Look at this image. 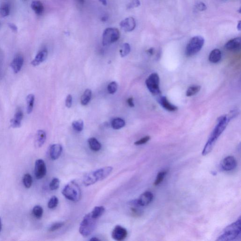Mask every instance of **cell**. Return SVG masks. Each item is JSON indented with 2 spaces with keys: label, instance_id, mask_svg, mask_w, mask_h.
I'll return each mask as SVG.
<instances>
[{
  "label": "cell",
  "instance_id": "obj_23",
  "mask_svg": "<svg viewBox=\"0 0 241 241\" xmlns=\"http://www.w3.org/2000/svg\"><path fill=\"white\" fill-rule=\"evenodd\" d=\"M31 8L37 15H41L44 12L45 8L43 4L39 1H34L31 5Z\"/></svg>",
  "mask_w": 241,
  "mask_h": 241
},
{
  "label": "cell",
  "instance_id": "obj_37",
  "mask_svg": "<svg viewBox=\"0 0 241 241\" xmlns=\"http://www.w3.org/2000/svg\"><path fill=\"white\" fill-rule=\"evenodd\" d=\"M166 174V172L165 171H162L159 173L154 182V186H158L161 183V182L164 180Z\"/></svg>",
  "mask_w": 241,
  "mask_h": 241
},
{
  "label": "cell",
  "instance_id": "obj_17",
  "mask_svg": "<svg viewBox=\"0 0 241 241\" xmlns=\"http://www.w3.org/2000/svg\"><path fill=\"white\" fill-rule=\"evenodd\" d=\"M62 150V146L60 144H55L52 145L49 148V154L52 159L53 160L58 159L60 156Z\"/></svg>",
  "mask_w": 241,
  "mask_h": 241
},
{
  "label": "cell",
  "instance_id": "obj_5",
  "mask_svg": "<svg viewBox=\"0 0 241 241\" xmlns=\"http://www.w3.org/2000/svg\"><path fill=\"white\" fill-rule=\"evenodd\" d=\"M98 220V219L92 216L91 212L86 214L80 224L79 230L80 234L85 237L89 236L95 230Z\"/></svg>",
  "mask_w": 241,
  "mask_h": 241
},
{
  "label": "cell",
  "instance_id": "obj_48",
  "mask_svg": "<svg viewBox=\"0 0 241 241\" xmlns=\"http://www.w3.org/2000/svg\"><path fill=\"white\" fill-rule=\"evenodd\" d=\"M99 1L100 2L102 3V4H103L104 5H107V0H99Z\"/></svg>",
  "mask_w": 241,
  "mask_h": 241
},
{
  "label": "cell",
  "instance_id": "obj_39",
  "mask_svg": "<svg viewBox=\"0 0 241 241\" xmlns=\"http://www.w3.org/2000/svg\"><path fill=\"white\" fill-rule=\"evenodd\" d=\"M64 225V222H56V223H54L49 227V232H54V231H56V230L61 228Z\"/></svg>",
  "mask_w": 241,
  "mask_h": 241
},
{
  "label": "cell",
  "instance_id": "obj_26",
  "mask_svg": "<svg viewBox=\"0 0 241 241\" xmlns=\"http://www.w3.org/2000/svg\"><path fill=\"white\" fill-rule=\"evenodd\" d=\"M125 125L124 120L121 118H115L111 122V126L115 130H119L122 128Z\"/></svg>",
  "mask_w": 241,
  "mask_h": 241
},
{
  "label": "cell",
  "instance_id": "obj_42",
  "mask_svg": "<svg viewBox=\"0 0 241 241\" xmlns=\"http://www.w3.org/2000/svg\"><path fill=\"white\" fill-rule=\"evenodd\" d=\"M72 101H73V98L72 95L69 94L67 96L66 99V106L68 108H70L72 107Z\"/></svg>",
  "mask_w": 241,
  "mask_h": 241
},
{
  "label": "cell",
  "instance_id": "obj_31",
  "mask_svg": "<svg viewBox=\"0 0 241 241\" xmlns=\"http://www.w3.org/2000/svg\"><path fill=\"white\" fill-rule=\"evenodd\" d=\"M33 216L37 219H40L42 217L44 210L42 207L40 205L34 206L33 209Z\"/></svg>",
  "mask_w": 241,
  "mask_h": 241
},
{
  "label": "cell",
  "instance_id": "obj_24",
  "mask_svg": "<svg viewBox=\"0 0 241 241\" xmlns=\"http://www.w3.org/2000/svg\"><path fill=\"white\" fill-rule=\"evenodd\" d=\"M89 146L92 150L99 151L101 148V145L95 138H91L88 139Z\"/></svg>",
  "mask_w": 241,
  "mask_h": 241
},
{
  "label": "cell",
  "instance_id": "obj_44",
  "mask_svg": "<svg viewBox=\"0 0 241 241\" xmlns=\"http://www.w3.org/2000/svg\"><path fill=\"white\" fill-rule=\"evenodd\" d=\"M9 27L10 28V29L14 32V33H17L18 30V28L16 25L12 23H9L8 24Z\"/></svg>",
  "mask_w": 241,
  "mask_h": 241
},
{
  "label": "cell",
  "instance_id": "obj_6",
  "mask_svg": "<svg viewBox=\"0 0 241 241\" xmlns=\"http://www.w3.org/2000/svg\"><path fill=\"white\" fill-rule=\"evenodd\" d=\"M204 44V39L201 36H196L191 39L187 45L186 54L191 56L197 53L200 51Z\"/></svg>",
  "mask_w": 241,
  "mask_h": 241
},
{
  "label": "cell",
  "instance_id": "obj_30",
  "mask_svg": "<svg viewBox=\"0 0 241 241\" xmlns=\"http://www.w3.org/2000/svg\"><path fill=\"white\" fill-rule=\"evenodd\" d=\"M201 90V86L199 85H194L188 88L186 92V95L188 97L194 96L198 92Z\"/></svg>",
  "mask_w": 241,
  "mask_h": 241
},
{
  "label": "cell",
  "instance_id": "obj_15",
  "mask_svg": "<svg viewBox=\"0 0 241 241\" xmlns=\"http://www.w3.org/2000/svg\"><path fill=\"white\" fill-rule=\"evenodd\" d=\"M153 197V195L151 192L146 191L140 195L138 201L142 207H144L150 204L152 201Z\"/></svg>",
  "mask_w": 241,
  "mask_h": 241
},
{
  "label": "cell",
  "instance_id": "obj_27",
  "mask_svg": "<svg viewBox=\"0 0 241 241\" xmlns=\"http://www.w3.org/2000/svg\"><path fill=\"white\" fill-rule=\"evenodd\" d=\"M105 211V208L103 206H98L94 207L91 213L92 216L95 219H99L101 217Z\"/></svg>",
  "mask_w": 241,
  "mask_h": 241
},
{
  "label": "cell",
  "instance_id": "obj_11",
  "mask_svg": "<svg viewBox=\"0 0 241 241\" xmlns=\"http://www.w3.org/2000/svg\"><path fill=\"white\" fill-rule=\"evenodd\" d=\"M127 235L128 232L127 230L119 225L116 226L112 231V238L116 241H123L127 237Z\"/></svg>",
  "mask_w": 241,
  "mask_h": 241
},
{
  "label": "cell",
  "instance_id": "obj_34",
  "mask_svg": "<svg viewBox=\"0 0 241 241\" xmlns=\"http://www.w3.org/2000/svg\"><path fill=\"white\" fill-rule=\"evenodd\" d=\"M84 122L81 119L75 121L72 123V127L73 129L77 132L82 131L84 129Z\"/></svg>",
  "mask_w": 241,
  "mask_h": 241
},
{
  "label": "cell",
  "instance_id": "obj_46",
  "mask_svg": "<svg viewBox=\"0 0 241 241\" xmlns=\"http://www.w3.org/2000/svg\"><path fill=\"white\" fill-rule=\"evenodd\" d=\"M147 52L149 54L153 55L154 54V49L152 48L148 49L147 51Z\"/></svg>",
  "mask_w": 241,
  "mask_h": 241
},
{
  "label": "cell",
  "instance_id": "obj_43",
  "mask_svg": "<svg viewBox=\"0 0 241 241\" xmlns=\"http://www.w3.org/2000/svg\"><path fill=\"white\" fill-rule=\"evenodd\" d=\"M196 7L198 10H200V11H204V10H206L207 9L206 5L204 2H199L197 3Z\"/></svg>",
  "mask_w": 241,
  "mask_h": 241
},
{
  "label": "cell",
  "instance_id": "obj_49",
  "mask_svg": "<svg viewBox=\"0 0 241 241\" xmlns=\"http://www.w3.org/2000/svg\"><path fill=\"white\" fill-rule=\"evenodd\" d=\"M100 239H98V238H96V237H92L91 239H90V241H100Z\"/></svg>",
  "mask_w": 241,
  "mask_h": 241
},
{
  "label": "cell",
  "instance_id": "obj_51",
  "mask_svg": "<svg viewBox=\"0 0 241 241\" xmlns=\"http://www.w3.org/2000/svg\"><path fill=\"white\" fill-rule=\"evenodd\" d=\"M78 2L81 4H84V3L85 0H77Z\"/></svg>",
  "mask_w": 241,
  "mask_h": 241
},
{
  "label": "cell",
  "instance_id": "obj_1",
  "mask_svg": "<svg viewBox=\"0 0 241 241\" xmlns=\"http://www.w3.org/2000/svg\"><path fill=\"white\" fill-rule=\"evenodd\" d=\"M230 120V118L227 115H223L218 118L217 125L211 133L202 152L203 155H207L212 151L217 139L225 130Z\"/></svg>",
  "mask_w": 241,
  "mask_h": 241
},
{
  "label": "cell",
  "instance_id": "obj_45",
  "mask_svg": "<svg viewBox=\"0 0 241 241\" xmlns=\"http://www.w3.org/2000/svg\"><path fill=\"white\" fill-rule=\"evenodd\" d=\"M127 103L129 106L131 107H134V103L133 102V99L132 98H129L127 99Z\"/></svg>",
  "mask_w": 241,
  "mask_h": 241
},
{
  "label": "cell",
  "instance_id": "obj_18",
  "mask_svg": "<svg viewBox=\"0 0 241 241\" xmlns=\"http://www.w3.org/2000/svg\"><path fill=\"white\" fill-rule=\"evenodd\" d=\"M158 102L164 109L170 112H174L178 110V107L176 106L173 105L169 101L166 97L161 96L158 98Z\"/></svg>",
  "mask_w": 241,
  "mask_h": 241
},
{
  "label": "cell",
  "instance_id": "obj_21",
  "mask_svg": "<svg viewBox=\"0 0 241 241\" xmlns=\"http://www.w3.org/2000/svg\"><path fill=\"white\" fill-rule=\"evenodd\" d=\"M46 139V133L45 130H40L37 132L35 137V146L41 147L44 145Z\"/></svg>",
  "mask_w": 241,
  "mask_h": 241
},
{
  "label": "cell",
  "instance_id": "obj_20",
  "mask_svg": "<svg viewBox=\"0 0 241 241\" xmlns=\"http://www.w3.org/2000/svg\"><path fill=\"white\" fill-rule=\"evenodd\" d=\"M23 117V114L22 111L20 108L17 110L15 114L14 115V118L10 121L11 126L14 128H19L21 126V121Z\"/></svg>",
  "mask_w": 241,
  "mask_h": 241
},
{
  "label": "cell",
  "instance_id": "obj_41",
  "mask_svg": "<svg viewBox=\"0 0 241 241\" xmlns=\"http://www.w3.org/2000/svg\"><path fill=\"white\" fill-rule=\"evenodd\" d=\"M150 136H146L141 138L139 140L136 141L134 143V144L137 146L145 144L147 143L150 140Z\"/></svg>",
  "mask_w": 241,
  "mask_h": 241
},
{
  "label": "cell",
  "instance_id": "obj_2",
  "mask_svg": "<svg viewBox=\"0 0 241 241\" xmlns=\"http://www.w3.org/2000/svg\"><path fill=\"white\" fill-rule=\"evenodd\" d=\"M113 169L112 167H105L88 173L84 177L83 183L86 187L93 185L97 182L107 178L112 173Z\"/></svg>",
  "mask_w": 241,
  "mask_h": 241
},
{
  "label": "cell",
  "instance_id": "obj_12",
  "mask_svg": "<svg viewBox=\"0 0 241 241\" xmlns=\"http://www.w3.org/2000/svg\"><path fill=\"white\" fill-rule=\"evenodd\" d=\"M120 25L122 29L127 32H130L135 29L136 22L133 17H128L122 20L120 22Z\"/></svg>",
  "mask_w": 241,
  "mask_h": 241
},
{
  "label": "cell",
  "instance_id": "obj_25",
  "mask_svg": "<svg viewBox=\"0 0 241 241\" xmlns=\"http://www.w3.org/2000/svg\"><path fill=\"white\" fill-rule=\"evenodd\" d=\"M92 96L91 91L90 89H86L84 92L81 99V104L83 106H86L90 102Z\"/></svg>",
  "mask_w": 241,
  "mask_h": 241
},
{
  "label": "cell",
  "instance_id": "obj_22",
  "mask_svg": "<svg viewBox=\"0 0 241 241\" xmlns=\"http://www.w3.org/2000/svg\"><path fill=\"white\" fill-rule=\"evenodd\" d=\"M221 51L218 49H213L210 53L209 56V60L211 63H217L220 61L221 59Z\"/></svg>",
  "mask_w": 241,
  "mask_h": 241
},
{
  "label": "cell",
  "instance_id": "obj_4",
  "mask_svg": "<svg viewBox=\"0 0 241 241\" xmlns=\"http://www.w3.org/2000/svg\"><path fill=\"white\" fill-rule=\"evenodd\" d=\"M62 194L70 201L76 202L80 200L82 192L79 185L75 181H71L64 187Z\"/></svg>",
  "mask_w": 241,
  "mask_h": 241
},
{
  "label": "cell",
  "instance_id": "obj_38",
  "mask_svg": "<svg viewBox=\"0 0 241 241\" xmlns=\"http://www.w3.org/2000/svg\"><path fill=\"white\" fill-rule=\"evenodd\" d=\"M118 88V85L115 82L110 83L107 86V91L110 94H113L115 93Z\"/></svg>",
  "mask_w": 241,
  "mask_h": 241
},
{
  "label": "cell",
  "instance_id": "obj_28",
  "mask_svg": "<svg viewBox=\"0 0 241 241\" xmlns=\"http://www.w3.org/2000/svg\"><path fill=\"white\" fill-rule=\"evenodd\" d=\"M34 99L35 98L33 94H29L27 96L26 102H27V112L28 114H30L33 110Z\"/></svg>",
  "mask_w": 241,
  "mask_h": 241
},
{
  "label": "cell",
  "instance_id": "obj_35",
  "mask_svg": "<svg viewBox=\"0 0 241 241\" xmlns=\"http://www.w3.org/2000/svg\"><path fill=\"white\" fill-rule=\"evenodd\" d=\"M58 204H59V199L58 197L56 196H53L49 199L48 203V207L49 209H54L58 206Z\"/></svg>",
  "mask_w": 241,
  "mask_h": 241
},
{
  "label": "cell",
  "instance_id": "obj_40",
  "mask_svg": "<svg viewBox=\"0 0 241 241\" xmlns=\"http://www.w3.org/2000/svg\"><path fill=\"white\" fill-rule=\"evenodd\" d=\"M140 2L139 0H132L130 3L127 5V8L128 9L137 8L140 6Z\"/></svg>",
  "mask_w": 241,
  "mask_h": 241
},
{
  "label": "cell",
  "instance_id": "obj_16",
  "mask_svg": "<svg viewBox=\"0 0 241 241\" xmlns=\"http://www.w3.org/2000/svg\"><path fill=\"white\" fill-rule=\"evenodd\" d=\"M241 38L232 39L226 43L225 48L228 51H237L241 48Z\"/></svg>",
  "mask_w": 241,
  "mask_h": 241
},
{
  "label": "cell",
  "instance_id": "obj_29",
  "mask_svg": "<svg viewBox=\"0 0 241 241\" xmlns=\"http://www.w3.org/2000/svg\"><path fill=\"white\" fill-rule=\"evenodd\" d=\"M10 11V6L8 3L4 2L0 6V15L2 17H6L9 15Z\"/></svg>",
  "mask_w": 241,
  "mask_h": 241
},
{
  "label": "cell",
  "instance_id": "obj_36",
  "mask_svg": "<svg viewBox=\"0 0 241 241\" xmlns=\"http://www.w3.org/2000/svg\"><path fill=\"white\" fill-rule=\"evenodd\" d=\"M60 185V180L58 178H53L49 183V189L51 190H56L59 189Z\"/></svg>",
  "mask_w": 241,
  "mask_h": 241
},
{
  "label": "cell",
  "instance_id": "obj_50",
  "mask_svg": "<svg viewBox=\"0 0 241 241\" xmlns=\"http://www.w3.org/2000/svg\"><path fill=\"white\" fill-rule=\"evenodd\" d=\"M2 229V222L1 218L0 217V233L1 232Z\"/></svg>",
  "mask_w": 241,
  "mask_h": 241
},
{
  "label": "cell",
  "instance_id": "obj_33",
  "mask_svg": "<svg viewBox=\"0 0 241 241\" xmlns=\"http://www.w3.org/2000/svg\"><path fill=\"white\" fill-rule=\"evenodd\" d=\"M130 52V46L128 43H124L122 46L120 50V53L122 57L128 55Z\"/></svg>",
  "mask_w": 241,
  "mask_h": 241
},
{
  "label": "cell",
  "instance_id": "obj_47",
  "mask_svg": "<svg viewBox=\"0 0 241 241\" xmlns=\"http://www.w3.org/2000/svg\"><path fill=\"white\" fill-rule=\"evenodd\" d=\"M237 29L239 31H241V21H239L238 24L237 25Z\"/></svg>",
  "mask_w": 241,
  "mask_h": 241
},
{
  "label": "cell",
  "instance_id": "obj_10",
  "mask_svg": "<svg viewBox=\"0 0 241 241\" xmlns=\"http://www.w3.org/2000/svg\"><path fill=\"white\" fill-rule=\"evenodd\" d=\"M237 166V162L234 157L232 156H228L226 157L222 161L221 163V169L223 171H232L236 168Z\"/></svg>",
  "mask_w": 241,
  "mask_h": 241
},
{
  "label": "cell",
  "instance_id": "obj_13",
  "mask_svg": "<svg viewBox=\"0 0 241 241\" xmlns=\"http://www.w3.org/2000/svg\"><path fill=\"white\" fill-rule=\"evenodd\" d=\"M24 63L23 56L21 55L18 54L15 56L11 62L10 66L14 73H18L22 68Z\"/></svg>",
  "mask_w": 241,
  "mask_h": 241
},
{
  "label": "cell",
  "instance_id": "obj_19",
  "mask_svg": "<svg viewBox=\"0 0 241 241\" xmlns=\"http://www.w3.org/2000/svg\"><path fill=\"white\" fill-rule=\"evenodd\" d=\"M48 56V51L46 49H43L40 51L35 56L34 60L32 61L31 64L33 66H38L46 60Z\"/></svg>",
  "mask_w": 241,
  "mask_h": 241
},
{
  "label": "cell",
  "instance_id": "obj_8",
  "mask_svg": "<svg viewBox=\"0 0 241 241\" xmlns=\"http://www.w3.org/2000/svg\"><path fill=\"white\" fill-rule=\"evenodd\" d=\"M120 35V32L117 28H106L102 35V44L104 46H107L113 44L119 39Z\"/></svg>",
  "mask_w": 241,
  "mask_h": 241
},
{
  "label": "cell",
  "instance_id": "obj_9",
  "mask_svg": "<svg viewBox=\"0 0 241 241\" xmlns=\"http://www.w3.org/2000/svg\"><path fill=\"white\" fill-rule=\"evenodd\" d=\"M47 169L45 163L42 159L36 161L34 167L35 176L37 180H41L45 177L46 174Z\"/></svg>",
  "mask_w": 241,
  "mask_h": 241
},
{
  "label": "cell",
  "instance_id": "obj_3",
  "mask_svg": "<svg viewBox=\"0 0 241 241\" xmlns=\"http://www.w3.org/2000/svg\"><path fill=\"white\" fill-rule=\"evenodd\" d=\"M241 219L227 226L218 237L217 241H234L241 236Z\"/></svg>",
  "mask_w": 241,
  "mask_h": 241
},
{
  "label": "cell",
  "instance_id": "obj_32",
  "mask_svg": "<svg viewBox=\"0 0 241 241\" xmlns=\"http://www.w3.org/2000/svg\"><path fill=\"white\" fill-rule=\"evenodd\" d=\"M23 183L25 188L29 189L31 187L33 183V179L30 174H25L23 178Z\"/></svg>",
  "mask_w": 241,
  "mask_h": 241
},
{
  "label": "cell",
  "instance_id": "obj_7",
  "mask_svg": "<svg viewBox=\"0 0 241 241\" xmlns=\"http://www.w3.org/2000/svg\"><path fill=\"white\" fill-rule=\"evenodd\" d=\"M146 87L153 95L159 96L161 94L160 89V78L157 73L151 74L146 81Z\"/></svg>",
  "mask_w": 241,
  "mask_h": 241
},
{
  "label": "cell",
  "instance_id": "obj_14",
  "mask_svg": "<svg viewBox=\"0 0 241 241\" xmlns=\"http://www.w3.org/2000/svg\"><path fill=\"white\" fill-rule=\"evenodd\" d=\"M129 204L130 206L131 214L133 216L138 217L142 215L143 213V211L141 209L142 206L139 204L138 199L132 200L130 202Z\"/></svg>",
  "mask_w": 241,
  "mask_h": 241
}]
</instances>
